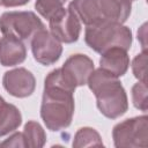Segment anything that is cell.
Masks as SVG:
<instances>
[{
  "mask_svg": "<svg viewBox=\"0 0 148 148\" xmlns=\"http://www.w3.org/2000/svg\"><path fill=\"white\" fill-rule=\"evenodd\" d=\"M74 91L75 88L64 79L60 68L47 74L40 104V117L47 130L60 132L72 124Z\"/></svg>",
  "mask_w": 148,
  "mask_h": 148,
  "instance_id": "cell-1",
  "label": "cell"
},
{
  "mask_svg": "<svg viewBox=\"0 0 148 148\" xmlns=\"http://www.w3.org/2000/svg\"><path fill=\"white\" fill-rule=\"evenodd\" d=\"M87 84L96 97L99 112L106 118L117 119L127 111L128 99L119 77L97 68L89 76Z\"/></svg>",
  "mask_w": 148,
  "mask_h": 148,
  "instance_id": "cell-2",
  "label": "cell"
},
{
  "mask_svg": "<svg viewBox=\"0 0 148 148\" xmlns=\"http://www.w3.org/2000/svg\"><path fill=\"white\" fill-rule=\"evenodd\" d=\"M130 0H73L68 8L86 27L124 23L131 15Z\"/></svg>",
  "mask_w": 148,
  "mask_h": 148,
  "instance_id": "cell-3",
  "label": "cell"
},
{
  "mask_svg": "<svg viewBox=\"0 0 148 148\" xmlns=\"http://www.w3.org/2000/svg\"><path fill=\"white\" fill-rule=\"evenodd\" d=\"M84 42L97 53H103L112 47H121L128 51L132 45V31L123 23L90 25L86 28Z\"/></svg>",
  "mask_w": 148,
  "mask_h": 148,
  "instance_id": "cell-4",
  "label": "cell"
},
{
  "mask_svg": "<svg viewBox=\"0 0 148 148\" xmlns=\"http://www.w3.org/2000/svg\"><path fill=\"white\" fill-rule=\"evenodd\" d=\"M40 18L34 12H6L0 16V31L22 42H29L34 35L44 29Z\"/></svg>",
  "mask_w": 148,
  "mask_h": 148,
  "instance_id": "cell-5",
  "label": "cell"
},
{
  "mask_svg": "<svg viewBox=\"0 0 148 148\" xmlns=\"http://www.w3.org/2000/svg\"><path fill=\"white\" fill-rule=\"evenodd\" d=\"M148 117L146 114L118 123L112 130L113 143L118 148L147 147Z\"/></svg>",
  "mask_w": 148,
  "mask_h": 148,
  "instance_id": "cell-6",
  "label": "cell"
},
{
  "mask_svg": "<svg viewBox=\"0 0 148 148\" xmlns=\"http://www.w3.org/2000/svg\"><path fill=\"white\" fill-rule=\"evenodd\" d=\"M30 42L35 60L44 66L57 62L62 53L61 43L45 28L37 31Z\"/></svg>",
  "mask_w": 148,
  "mask_h": 148,
  "instance_id": "cell-7",
  "label": "cell"
},
{
  "mask_svg": "<svg viewBox=\"0 0 148 148\" xmlns=\"http://www.w3.org/2000/svg\"><path fill=\"white\" fill-rule=\"evenodd\" d=\"M49 28L50 32L60 43L65 44L76 42L81 34V22L69 8H62L49 20Z\"/></svg>",
  "mask_w": 148,
  "mask_h": 148,
  "instance_id": "cell-8",
  "label": "cell"
},
{
  "mask_svg": "<svg viewBox=\"0 0 148 148\" xmlns=\"http://www.w3.org/2000/svg\"><path fill=\"white\" fill-rule=\"evenodd\" d=\"M94 69L92 60L88 56L81 53L71 56L60 68L64 79L73 88L87 84Z\"/></svg>",
  "mask_w": 148,
  "mask_h": 148,
  "instance_id": "cell-9",
  "label": "cell"
},
{
  "mask_svg": "<svg viewBox=\"0 0 148 148\" xmlns=\"http://www.w3.org/2000/svg\"><path fill=\"white\" fill-rule=\"evenodd\" d=\"M2 86L9 95L18 98H24L35 91L36 79L34 74L25 68H15L3 74Z\"/></svg>",
  "mask_w": 148,
  "mask_h": 148,
  "instance_id": "cell-10",
  "label": "cell"
},
{
  "mask_svg": "<svg viewBox=\"0 0 148 148\" xmlns=\"http://www.w3.org/2000/svg\"><path fill=\"white\" fill-rule=\"evenodd\" d=\"M27 58V47L24 42L3 36L0 39V64L5 67H13L22 64Z\"/></svg>",
  "mask_w": 148,
  "mask_h": 148,
  "instance_id": "cell-11",
  "label": "cell"
},
{
  "mask_svg": "<svg viewBox=\"0 0 148 148\" xmlns=\"http://www.w3.org/2000/svg\"><path fill=\"white\" fill-rule=\"evenodd\" d=\"M99 68L112 74L116 77L123 76L130 67V57L127 51L121 47H112L101 53Z\"/></svg>",
  "mask_w": 148,
  "mask_h": 148,
  "instance_id": "cell-12",
  "label": "cell"
},
{
  "mask_svg": "<svg viewBox=\"0 0 148 148\" xmlns=\"http://www.w3.org/2000/svg\"><path fill=\"white\" fill-rule=\"evenodd\" d=\"M22 123L20 110L9 103L3 102L0 105V136H5L15 130Z\"/></svg>",
  "mask_w": 148,
  "mask_h": 148,
  "instance_id": "cell-13",
  "label": "cell"
},
{
  "mask_svg": "<svg viewBox=\"0 0 148 148\" xmlns=\"http://www.w3.org/2000/svg\"><path fill=\"white\" fill-rule=\"evenodd\" d=\"M23 138L25 142V147L39 148L45 145L46 134L44 128L40 126L39 123L35 120H30L24 125L23 130Z\"/></svg>",
  "mask_w": 148,
  "mask_h": 148,
  "instance_id": "cell-14",
  "label": "cell"
},
{
  "mask_svg": "<svg viewBox=\"0 0 148 148\" xmlns=\"http://www.w3.org/2000/svg\"><path fill=\"white\" fill-rule=\"evenodd\" d=\"M91 146H103V141L99 133L91 127H82L77 130V132L74 135L73 147L81 148Z\"/></svg>",
  "mask_w": 148,
  "mask_h": 148,
  "instance_id": "cell-15",
  "label": "cell"
},
{
  "mask_svg": "<svg viewBox=\"0 0 148 148\" xmlns=\"http://www.w3.org/2000/svg\"><path fill=\"white\" fill-rule=\"evenodd\" d=\"M35 8L40 16L49 21L64 8V2L61 0H36Z\"/></svg>",
  "mask_w": 148,
  "mask_h": 148,
  "instance_id": "cell-16",
  "label": "cell"
},
{
  "mask_svg": "<svg viewBox=\"0 0 148 148\" xmlns=\"http://www.w3.org/2000/svg\"><path fill=\"white\" fill-rule=\"evenodd\" d=\"M132 102L136 109L147 112V83L139 81L132 87Z\"/></svg>",
  "mask_w": 148,
  "mask_h": 148,
  "instance_id": "cell-17",
  "label": "cell"
},
{
  "mask_svg": "<svg viewBox=\"0 0 148 148\" xmlns=\"http://www.w3.org/2000/svg\"><path fill=\"white\" fill-rule=\"evenodd\" d=\"M146 65H147V52L143 50L141 53H139L132 61V71L134 76L140 81L145 82L146 81Z\"/></svg>",
  "mask_w": 148,
  "mask_h": 148,
  "instance_id": "cell-18",
  "label": "cell"
},
{
  "mask_svg": "<svg viewBox=\"0 0 148 148\" xmlns=\"http://www.w3.org/2000/svg\"><path fill=\"white\" fill-rule=\"evenodd\" d=\"M0 146H2V147H15V148L16 147H25L23 133H20V132L18 133H14L8 139L2 141L0 143Z\"/></svg>",
  "mask_w": 148,
  "mask_h": 148,
  "instance_id": "cell-19",
  "label": "cell"
},
{
  "mask_svg": "<svg viewBox=\"0 0 148 148\" xmlns=\"http://www.w3.org/2000/svg\"><path fill=\"white\" fill-rule=\"evenodd\" d=\"M30 0H1V6L3 7H18L28 3Z\"/></svg>",
  "mask_w": 148,
  "mask_h": 148,
  "instance_id": "cell-20",
  "label": "cell"
},
{
  "mask_svg": "<svg viewBox=\"0 0 148 148\" xmlns=\"http://www.w3.org/2000/svg\"><path fill=\"white\" fill-rule=\"evenodd\" d=\"M3 102H5V99H3V98H2L1 96H0V105H1V104H2Z\"/></svg>",
  "mask_w": 148,
  "mask_h": 148,
  "instance_id": "cell-21",
  "label": "cell"
},
{
  "mask_svg": "<svg viewBox=\"0 0 148 148\" xmlns=\"http://www.w3.org/2000/svg\"><path fill=\"white\" fill-rule=\"evenodd\" d=\"M61 1H62V2H65V1H67V0H61Z\"/></svg>",
  "mask_w": 148,
  "mask_h": 148,
  "instance_id": "cell-22",
  "label": "cell"
},
{
  "mask_svg": "<svg viewBox=\"0 0 148 148\" xmlns=\"http://www.w3.org/2000/svg\"><path fill=\"white\" fill-rule=\"evenodd\" d=\"M0 6H1V0H0Z\"/></svg>",
  "mask_w": 148,
  "mask_h": 148,
  "instance_id": "cell-23",
  "label": "cell"
},
{
  "mask_svg": "<svg viewBox=\"0 0 148 148\" xmlns=\"http://www.w3.org/2000/svg\"><path fill=\"white\" fill-rule=\"evenodd\" d=\"M130 1H134V0H130Z\"/></svg>",
  "mask_w": 148,
  "mask_h": 148,
  "instance_id": "cell-24",
  "label": "cell"
}]
</instances>
